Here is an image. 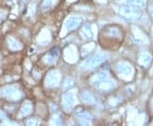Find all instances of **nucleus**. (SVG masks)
<instances>
[{"mask_svg":"<svg viewBox=\"0 0 153 126\" xmlns=\"http://www.w3.org/2000/svg\"><path fill=\"white\" fill-rule=\"evenodd\" d=\"M120 15L124 17L125 19L129 20V21H133V20H137L140 17V13H139L138 8L135 7H122L119 10Z\"/></svg>","mask_w":153,"mask_h":126,"instance_id":"nucleus-1","label":"nucleus"},{"mask_svg":"<svg viewBox=\"0 0 153 126\" xmlns=\"http://www.w3.org/2000/svg\"><path fill=\"white\" fill-rule=\"evenodd\" d=\"M107 55L104 54V53H100V54L96 55L95 56L93 57L92 59H90L89 61L87 62V68H90V69H94L101 65L102 62L106 60Z\"/></svg>","mask_w":153,"mask_h":126,"instance_id":"nucleus-2","label":"nucleus"},{"mask_svg":"<svg viewBox=\"0 0 153 126\" xmlns=\"http://www.w3.org/2000/svg\"><path fill=\"white\" fill-rule=\"evenodd\" d=\"M83 22V20L80 17H71L66 21V28L68 31H73L75 29L78 28Z\"/></svg>","mask_w":153,"mask_h":126,"instance_id":"nucleus-3","label":"nucleus"},{"mask_svg":"<svg viewBox=\"0 0 153 126\" xmlns=\"http://www.w3.org/2000/svg\"><path fill=\"white\" fill-rule=\"evenodd\" d=\"M74 103H75V99L73 94L71 92H67L66 94H65L63 98V105L64 108L66 111H70L72 109V107H74Z\"/></svg>","mask_w":153,"mask_h":126,"instance_id":"nucleus-4","label":"nucleus"},{"mask_svg":"<svg viewBox=\"0 0 153 126\" xmlns=\"http://www.w3.org/2000/svg\"><path fill=\"white\" fill-rule=\"evenodd\" d=\"M115 88V83L112 82V81H109V80H102L101 82H99L98 83V89L100 90L104 91V92H107L112 90Z\"/></svg>","mask_w":153,"mask_h":126,"instance_id":"nucleus-5","label":"nucleus"},{"mask_svg":"<svg viewBox=\"0 0 153 126\" xmlns=\"http://www.w3.org/2000/svg\"><path fill=\"white\" fill-rule=\"evenodd\" d=\"M57 82H58V75H57L56 72H55V71L50 72L48 75H47L46 85L48 87H49V88L54 87V86H55V85L57 83Z\"/></svg>","mask_w":153,"mask_h":126,"instance_id":"nucleus-6","label":"nucleus"},{"mask_svg":"<svg viewBox=\"0 0 153 126\" xmlns=\"http://www.w3.org/2000/svg\"><path fill=\"white\" fill-rule=\"evenodd\" d=\"M116 72L120 75H122V76H129V75L131 74L132 68L128 64H120L116 68Z\"/></svg>","mask_w":153,"mask_h":126,"instance_id":"nucleus-7","label":"nucleus"},{"mask_svg":"<svg viewBox=\"0 0 153 126\" xmlns=\"http://www.w3.org/2000/svg\"><path fill=\"white\" fill-rule=\"evenodd\" d=\"M81 34L86 40H90L94 38V32L90 25H85L81 31Z\"/></svg>","mask_w":153,"mask_h":126,"instance_id":"nucleus-8","label":"nucleus"},{"mask_svg":"<svg viewBox=\"0 0 153 126\" xmlns=\"http://www.w3.org/2000/svg\"><path fill=\"white\" fill-rule=\"evenodd\" d=\"M83 96V100L86 103H88V104H93L94 103V98L93 96V95L90 94L89 92L88 91H84L82 95Z\"/></svg>","mask_w":153,"mask_h":126,"instance_id":"nucleus-9","label":"nucleus"},{"mask_svg":"<svg viewBox=\"0 0 153 126\" xmlns=\"http://www.w3.org/2000/svg\"><path fill=\"white\" fill-rule=\"evenodd\" d=\"M151 55L147 54V53H143V54L140 55V62L141 63V65H147V64L151 61Z\"/></svg>","mask_w":153,"mask_h":126,"instance_id":"nucleus-10","label":"nucleus"},{"mask_svg":"<svg viewBox=\"0 0 153 126\" xmlns=\"http://www.w3.org/2000/svg\"><path fill=\"white\" fill-rule=\"evenodd\" d=\"M128 4L130 6L135 8H140L144 6V2L142 0H129V1H128Z\"/></svg>","mask_w":153,"mask_h":126,"instance_id":"nucleus-11","label":"nucleus"},{"mask_svg":"<svg viewBox=\"0 0 153 126\" xmlns=\"http://www.w3.org/2000/svg\"><path fill=\"white\" fill-rule=\"evenodd\" d=\"M55 4V0H43V4H42V8L43 10H49V8L53 6Z\"/></svg>","mask_w":153,"mask_h":126,"instance_id":"nucleus-12","label":"nucleus"},{"mask_svg":"<svg viewBox=\"0 0 153 126\" xmlns=\"http://www.w3.org/2000/svg\"><path fill=\"white\" fill-rule=\"evenodd\" d=\"M108 77V73L106 72H101L96 75V81L97 82H101L102 80L106 79V78Z\"/></svg>","mask_w":153,"mask_h":126,"instance_id":"nucleus-13","label":"nucleus"},{"mask_svg":"<svg viewBox=\"0 0 153 126\" xmlns=\"http://www.w3.org/2000/svg\"><path fill=\"white\" fill-rule=\"evenodd\" d=\"M73 85H74V81L72 80L71 78H66V79L65 80V82H64L63 88L65 89H68L71 87H72Z\"/></svg>","mask_w":153,"mask_h":126,"instance_id":"nucleus-14","label":"nucleus"},{"mask_svg":"<svg viewBox=\"0 0 153 126\" xmlns=\"http://www.w3.org/2000/svg\"><path fill=\"white\" fill-rule=\"evenodd\" d=\"M24 109H25V111L23 110V112H22L21 113H23V115L26 116V115H28V114H30L31 113H32V105H31V104H26Z\"/></svg>","mask_w":153,"mask_h":126,"instance_id":"nucleus-15","label":"nucleus"},{"mask_svg":"<svg viewBox=\"0 0 153 126\" xmlns=\"http://www.w3.org/2000/svg\"><path fill=\"white\" fill-rule=\"evenodd\" d=\"M78 116L81 117V119H87V120H90L91 119V116L89 115L88 113H87L86 112H82L81 113L78 114Z\"/></svg>","mask_w":153,"mask_h":126,"instance_id":"nucleus-16","label":"nucleus"},{"mask_svg":"<svg viewBox=\"0 0 153 126\" xmlns=\"http://www.w3.org/2000/svg\"><path fill=\"white\" fill-rule=\"evenodd\" d=\"M151 14H152V15H153V4L151 6Z\"/></svg>","mask_w":153,"mask_h":126,"instance_id":"nucleus-17","label":"nucleus"}]
</instances>
